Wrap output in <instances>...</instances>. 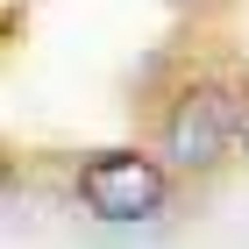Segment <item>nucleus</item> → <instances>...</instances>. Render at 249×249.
<instances>
[{"mask_svg": "<svg viewBox=\"0 0 249 249\" xmlns=\"http://www.w3.org/2000/svg\"><path fill=\"white\" fill-rule=\"evenodd\" d=\"M78 199L100 213V221H150L171 199V178L164 164L142 150H100L78 164Z\"/></svg>", "mask_w": 249, "mask_h": 249, "instance_id": "obj_1", "label": "nucleus"}, {"mask_svg": "<svg viewBox=\"0 0 249 249\" xmlns=\"http://www.w3.org/2000/svg\"><path fill=\"white\" fill-rule=\"evenodd\" d=\"M242 135H249V121H242Z\"/></svg>", "mask_w": 249, "mask_h": 249, "instance_id": "obj_4", "label": "nucleus"}, {"mask_svg": "<svg viewBox=\"0 0 249 249\" xmlns=\"http://www.w3.org/2000/svg\"><path fill=\"white\" fill-rule=\"evenodd\" d=\"M0 192H7V164H0Z\"/></svg>", "mask_w": 249, "mask_h": 249, "instance_id": "obj_3", "label": "nucleus"}, {"mask_svg": "<svg viewBox=\"0 0 249 249\" xmlns=\"http://www.w3.org/2000/svg\"><path fill=\"white\" fill-rule=\"evenodd\" d=\"M242 121L249 114H242V100L228 86H185L171 100V114H164V157L185 164V171H207V164L228 157V142L242 135Z\"/></svg>", "mask_w": 249, "mask_h": 249, "instance_id": "obj_2", "label": "nucleus"}]
</instances>
